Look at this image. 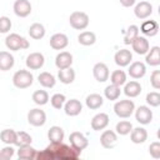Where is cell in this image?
Wrapping results in <instances>:
<instances>
[{"label":"cell","instance_id":"4fadbf2b","mask_svg":"<svg viewBox=\"0 0 160 160\" xmlns=\"http://www.w3.org/2000/svg\"><path fill=\"white\" fill-rule=\"evenodd\" d=\"M109 115L105 112H99L91 119V129L95 131L104 130L109 125Z\"/></svg>","mask_w":160,"mask_h":160},{"label":"cell","instance_id":"83f0119b","mask_svg":"<svg viewBox=\"0 0 160 160\" xmlns=\"http://www.w3.org/2000/svg\"><path fill=\"white\" fill-rule=\"evenodd\" d=\"M38 80H39V84L44 88H54L55 84H56V79L52 74L48 72V71H44V72H40L39 76H38Z\"/></svg>","mask_w":160,"mask_h":160},{"label":"cell","instance_id":"277c9868","mask_svg":"<svg viewBox=\"0 0 160 160\" xmlns=\"http://www.w3.org/2000/svg\"><path fill=\"white\" fill-rule=\"evenodd\" d=\"M134 110H135V104L132 100H120V101L115 102V105H114L115 114L122 119L130 118L132 115Z\"/></svg>","mask_w":160,"mask_h":160},{"label":"cell","instance_id":"ee69618b","mask_svg":"<svg viewBox=\"0 0 160 160\" xmlns=\"http://www.w3.org/2000/svg\"><path fill=\"white\" fill-rule=\"evenodd\" d=\"M150 84L155 90L160 89V71L159 70H154L151 76H150Z\"/></svg>","mask_w":160,"mask_h":160},{"label":"cell","instance_id":"6da1fadb","mask_svg":"<svg viewBox=\"0 0 160 160\" xmlns=\"http://www.w3.org/2000/svg\"><path fill=\"white\" fill-rule=\"evenodd\" d=\"M81 151H78L71 145H66L61 142H50L49 146L45 148L41 152L36 154V159L39 160H76L80 156Z\"/></svg>","mask_w":160,"mask_h":160},{"label":"cell","instance_id":"7bdbcfd3","mask_svg":"<svg viewBox=\"0 0 160 160\" xmlns=\"http://www.w3.org/2000/svg\"><path fill=\"white\" fill-rule=\"evenodd\" d=\"M14 154H15L14 148L10 146V145H8V146H5V148H2V149L0 150V160H8V159H11V158L14 156Z\"/></svg>","mask_w":160,"mask_h":160},{"label":"cell","instance_id":"1f68e13d","mask_svg":"<svg viewBox=\"0 0 160 160\" xmlns=\"http://www.w3.org/2000/svg\"><path fill=\"white\" fill-rule=\"evenodd\" d=\"M78 41L79 44L84 45V46H90L94 45L96 41V36L92 31H82L79 36H78Z\"/></svg>","mask_w":160,"mask_h":160},{"label":"cell","instance_id":"d4e9b609","mask_svg":"<svg viewBox=\"0 0 160 160\" xmlns=\"http://www.w3.org/2000/svg\"><path fill=\"white\" fill-rule=\"evenodd\" d=\"M130 139L134 144H142L148 139V131L144 128H135L130 131Z\"/></svg>","mask_w":160,"mask_h":160},{"label":"cell","instance_id":"484cf974","mask_svg":"<svg viewBox=\"0 0 160 160\" xmlns=\"http://www.w3.org/2000/svg\"><path fill=\"white\" fill-rule=\"evenodd\" d=\"M14 56L8 51H0V70L8 71L14 66Z\"/></svg>","mask_w":160,"mask_h":160},{"label":"cell","instance_id":"8d00e7d4","mask_svg":"<svg viewBox=\"0 0 160 160\" xmlns=\"http://www.w3.org/2000/svg\"><path fill=\"white\" fill-rule=\"evenodd\" d=\"M138 35H139V28H138L136 25H130V26L128 28V30L124 32V42H125L126 45L131 44L132 40H134Z\"/></svg>","mask_w":160,"mask_h":160},{"label":"cell","instance_id":"d590c367","mask_svg":"<svg viewBox=\"0 0 160 160\" xmlns=\"http://www.w3.org/2000/svg\"><path fill=\"white\" fill-rule=\"evenodd\" d=\"M32 101L36 104V105H45L48 104L49 101V94L45 91V90H36L34 94H32Z\"/></svg>","mask_w":160,"mask_h":160},{"label":"cell","instance_id":"8992f818","mask_svg":"<svg viewBox=\"0 0 160 160\" xmlns=\"http://www.w3.org/2000/svg\"><path fill=\"white\" fill-rule=\"evenodd\" d=\"M69 140H70V145H71L74 149H76L78 151H82V150L86 149L88 145H89L88 138H86L82 132H80V131H74V132H71L70 136H69Z\"/></svg>","mask_w":160,"mask_h":160},{"label":"cell","instance_id":"cb8c5ba5","mask_svg":"<svg viewBox=\"0 0 160 160\" xmlns=\"http://www.w3.org/2000/svg\"><path fill=\"white\" fill-rule=\"evenodd\" d=\"M141 92V85L138 82V81H129V82H125V86H124V94L128 96V98H136L139 96Z\"/></svg>","mask_w":160,"mask_h":160},{"label":"cell","instance_id":"74e56055","mask_svg":"<svg viewBox=\"0 0 160 160\" xmlns=\"http://www.w3.org/2000/svg\"><path fill=\"white\" fill-rule=\"evenodd\" d=\"M116 132L119 135H128L130 134V131L132 130V124L128 120H122V121H119L116 124V128H115Z\"/></svg>","mask_w":160,"mask_h":160},{"label":"cell","instance_id":"44dd1931","mask_svg":"<svg viewBox=\"0 0 160 160\" xmlns=\"http://www.w3.org/2000/svg\"><path fill=\"white\" fill-rule=\"evenodd\" d=\"M146 74V66L141 61H135L129 68V75L132 79H140Z\"/></svg>","mask_w":160,"mask_h":160},{"label":"cell","instance_id":"ffe728a7","mask_svg":"<svg viewBox=\"0 0 160 160\" xmlns=\"http://www.w3.org/2000/svg\"><path fill=\"white\" fill-rule=\"evenodd\" d=\"M140 30L146 36H155L159 32V24L155 20H146L141 24Z\"/></svg>","mask_w":160,"mask_h":160},{"label":"cell","instance_id":"b9f144b4","mask_svg":"<svg viewBox=\"0 0 160 160\" xmlns=\"http://www.w3.org/2000/svg\"><path fill=\"white\" fill-rule=\"evenodd\" d=\"M11 29V20L8 16L0 18V34H6Z\"/></svg>","mask_w":160,"mask_h":160},{"label":"cell","instance_id":"9c48e42d","mask_svg":"<svg viewBox=\"0 0 160 160\" xmlns=\"http://www.w3.org/2000/svg\"><path fill=\"white\" fill-rule=\"evenodd\" d=\"M14 12L19 18H26L31 12V4L29 0H16L14 2Z\"/></svg>","mask_w":160,"mask_h":160},{"label":"cell","instance_id":"ab89813d","mask_svg":"<svg viewBox=\"0 0 160 160\" xmlns=\"http://www.w3.org/2000/svg\"><path fill=\"white\" fill-rule=\"evenodd\" d=\"M65 100H66V98H65L64 94H54L51 96V99H50V102H51L52 108L61 109L64 106V104H65Z\"/></svg>","mask_w":160,"mask_h":160},{"label":"cell","instance_id":"e0dca14e","mask_svg":"<svg viewBox=\"0 0 160 160\" xmlns=\"http://www.w3.org/2000/svg\"><path fill=\"white\" fill-rule=\"evenodd\" d=\"M118 136L112 130H105L100 136V144L105 149H112L116 145Z\"/></svg>","mask_w":160,"mask_h":160},{"label":"cell","instance_id":"603a6c76","mask_svg":"<svg viewBox=\"0 0 160 160\" xmlns=\"http://www.w3.org/2000/svg\"><path fill=\"white\" fill-rule=\"evenodd\" d=\"M146 64H149L150 66H158L160 64V48L159 46H152L151 49H149V51L146 52Z\"/></svg>","mask_w":160,"mask_h":160},{"label":"cell","instance_id":"7a4b0ae2","mask_svg":"<svg viewBox=\"0 0 160 160\" xmlns=\"http://www.w3.org/2000/svg\"><path fill=\"white\" fill-rule=\"evenodd\" d=\"M5 45L9 50H12V51H18V50H21V49H28L29 48V41L20 36L19 34L16 32H12L10 35L6 36L5 39Z\"/></svg>","mask_w":160,"mask_h":160},{"label":"cell","instance_id":"f35d334b","mask_svg":"<svg viewBox=\"0 0 160 160\" xmlns=\"http://www.w3.org/2000/svg\"><path fill=\"white\" fill-rule=\"evenodd\" d=\"M31 141H32V138L28 132H25V131L16 132V142H15V145H18V146L28 145V144H31Z\"/></svg>","mask_w":160,"mask_h":160},{"label":"cell","instance_id":"52a82bcc","mask_svg":"<svg viewBox=\"0 0 160 160\" xmlns=\"http://www.w3.org/2000/svg\"><path fill=\"white\" fill-rule=\"evenodd\" d=\"M28 121L32 126H42L46 122V114L41 109H31L28 114Z\"/></svg>","mask_w":160,"mask_h":160},{"label":"cell","instance_id":"ba28073f","mask_svg":"<svg viewBox=\"0 0 160 160\" xmlns=\"http://www.w3.org/2000/svg\"><path fill=\"white\" fill-rule=\"evenodd\" d=\"M135 111V119L138 122L142 124V125H148L151 122L152 120V111L150 110L149 106H145V105H141L139 106Z\"/></svg>","mask_w":160,"mask_h":160},{"label":"cell","instance_id":"bcb514c9","mask_svg":"<svg viewBox=\"0 0 160 160\" xmlns=\"http://www.w3.org/2000/svg\"><path fill=\"white\" fill-rule=\"evenodd\" d=\"M136 2V0H120V4L125 8H130Z\"/></svg>","mask_w":160,"mask_h":160},{"label":"cell","instance_id":"9a60e30c","mask_svg":"<svg viewBox=\"0 0 160 160\" xmlns=\"http://www.w3.org/2000/svg\"><path fill=\"white\" fill-rule=\"evenodd\" d=\"M131 46H132V50H134L136 54H139V55L146 54V52L149 51V49H150L149 41H148L144 36H139V35L132 40Z\"/></svg>","mask_w":160,"mask_h":160},{"label":"cell","instance_id":"d6986e66","mask_svg":"<svg viewBox=\"0 0 160 160\" xmlns=\"http://www.w3.org/2000/svg\"><path fill=\"white\" fill-rule=\"evenodd\" d=\"M71 64H72V55L70 52H68V51H61L55 58V65H56V68L59 70L70 68Z\"/></svg>","mask_w":160,"mask_h":160},{"label":"cell","instance_id":"5bb4252c","mask_svg":"<svg viewBox=\"0 0 160 160\" xmlns=\"http://www.w3.org/2000/svg\"><path fill=\"white\" fill-rule=\"evenodd\" d=\"M68 44H69V39L62 32H56L50 38V46L54 50H62L68 46Z\"/></svg>","mask_w":160,"mask_h":160},{"label":"cell","instance_id":"4316f807","mask_svg":"<svg viewBox=\"0 0 160 160\" xmlns=\"http://www.w3.org/2000/svg\"><path fill=\"white\" fill-rule=\"evenodd\" d=\"M64 136H65V134H64L62 128L56 126V125L51 126L48 131V138H49L50 142H61L64 140Z\"/></svg>","mask_w":160,"mask_h":160},{"label":"cell","instance_id":"30bf717a","mask_svg":"<svg viewBox=\"0 0 160 160\" xmlns=\"http://www.w3.org/2000/svg\"><path fill=\"white\" fill-rule=\"evenodd\" d=\"M25 62L30 70H38V69L42 68L45 59H44V55L41 52H31L30 55H28Z\"/></svg>","mask_w":160,"mask_h":160},{"label":"cell","instance_id":"f6af8a7d","mask_svg":"<svg viewBox=\"0 0 160 160\" xmlns=\"http://www.w3.org/2000/svg\"><path fill=\"white\" fill-rule=\"evenodd\" d=\"M149 152L154 159H160V142L154 141L149 146Z\"/></svg>","mask_w":160,"mask_h":160},{"label":"cell","instance_id":"836d02e7","mask_svg":"<svg viewBox=\"0 0 160 160\" xmlns=\"http://www.w3.org/2000/svg\"><path fill=\"white\" fill-rule=\"evenodd\" d=\"M120 94H121L120 86H116V85H114V84L108 85V86L105 88V90H104V95H105V98H106L108 100H111V101L118 100L119 96H120Z\"/></svg>","mask_w":160,"mask_h":160},{"label":"cell","instance_id":"e575fe53","mask_svg":"<svg viewBox=\"0 0 160 160\" xmlns=\"http://www.w3.org/2000/svg\"><path fill=\"white\" fill-rule=\"evenodd\" d=\"M110 81H111V84H114L116 86L124 85L126 82V74H125V71H122V70L112 71L111 75H110Z\"/></svg>","mask_w":160,"mask_h":160},{"label":"cell","instance_id":"8fae6325","mask_svg":"<svg viewBox=\"0 0 160 160\" xmlns=\"http://www.w3.org/2000/svg\"><path fill=\"white\" fill-rule=\"evenodd\" d=\"M134 14L138 19H146L152 14V5L148 1H140L134 9Z\"/></svg>","mask_w":160,"mask_h":160},{"label":"cell","instance_id":"4dcf8cb0","mask_svg":"<svg viewBox=\"0 0 160 160\" xmlns=\"http://www.w3.org/2000/svg\"><path fill=\"white\" fill-rule=\"evenodd\" d=\"M29 35L35 39V40H40L45 36V28L42 24L39 22H34L30 28H29Z\"/></svg>","mask_w":160,"mask_h":160},{"label":"cell","instance_id":"2e32d148","mask_svg":"<svg viewBox=\"0 0 160 160\" xmlns=\"http://www.w3.org/2000/svg\"><path fill=\"white\" fill-rule=\"evenodd\" d=\"M81 110H82V105L76 99H70L64 105V111L68 116H76L81 112Z\"/></svg>","mask_w":160,"mask_h":160},{"label":"cell","instance_id":"f1b7e54d","mask_svg":"<svg viewBox=\"0 0 160 160\" xmlns=\"http://www.w3.org/2000/svg\"><path fill=\"white\" fill-rule=\"evenodd\" d=\"M58 78L62 84H71L75 80V71L70 68L66 69H60L58 72Z\"/></svg>","mask_w":160,"mask_h":160},{"label":"cell","instance_id":"7c38bea8","mask_svg":"<svg viewBox=\"0 0 160 160\" xmlns=\"http://www.w3.org/2000/svg\"><path fill=\"white\" fill-rule=\"evenodd\" d=\"M92 74L99 82H105L109 79V68L104 62H96L92 68Z\"/></svg>","mask_w":160,"mask_h":160},{"label":"cell","instance_id":"ac0fdd59","mask_svg":"<svg viewBox=\"0 0 160 160\" xmlns=\"http://www.w3.org/2000/svg\"><path fill=\"white\" fill-rule=\"evenodd\" d=\"M114 60H115V64L118 66H121V68L122 66H128L132 60V54L128 49H121L115 54Z\"/></svg>","mask_w":160,"mask_h":160},{"label":"cell","instance_id":"60d3db41","mask_svg":"<svg viewBox=\"0 0 160 160\" xmlns=\"http://www.w3.org/2000/svg\"><path fill=\"white\" fill-rule=\"evenodd\" d=\"M146 102L152 106V108H156L160 105V94L158 91H151L146 95Z\"/></svg>","mask_w":160,"mask_h":160},{"label":"cell","instance_id":"5b68a950","mask_svg":"<svg viewBox=\"0 0 160 160\" xmlns=\"http://www.w3.org/2000/svg\"><path fill=\"white\" fill-rule=\"evenodd\" d=\"M70 25L76 30H84L89 25V16L84 11H74L69 18Z\"/></svg>","mask_w":160,"mask_h":160},{"label":"cell","instance_id":"d6a6232c","mask_svg":"<svg viewBox=\"0 0 160 160\" xmlns=\"http://www.w3.org/2000/svg\"><path fill=\"white\" fill-rule=\"evenodd\" d=\"M0 139L6 145H15L16 142V131L12 129H4L0 134Z\"/></svg>","mask_w":160,"mask_h":160},{"label":"cell","instance_id":"7402d4cb","mask_svg":"<svg viewBox=\"0 0 160 160\" xmlns=\"http://www.w3.org/2000/svg\"><path fill=\"white\" fill-rule=\"evenodd\" d=\"M36 149H34L30 144L28 145H21L19 146L18 150V158L19 159H25V160H31V159H36Z\"/></svg>","mask_w":160,"mask_h":160},{"label":"cell","instance_id":"3957f363","mask_svg":"<svg viewBox=\"0 0 160 160\" xmlns=\"http://www.w3.org/2000/svg\"><path fill=\"white\" fill-rule=\"evenodd\" d=\"M32 80H34V76L28 70H19L12 76V84L18 89H26L31 86Z\"/></svg>","mask_w":160,"mask_h":160},{"label":"cell","instance_id":"f546056e","mask_svg":"<svg viewBox=\"0 0 160 160\" xmlns=\"http://www.w3.org/2000/svg\"><path fill=\"white\" fill-rule=\"evenodd\" d=\"M85 104L89 109H92V110H96L99 109L102 104H104V99L101 95L99 94H90L86 96V100H85Z\"/></svg>","mask_w":160,"mask_h":160}]
</instances>
